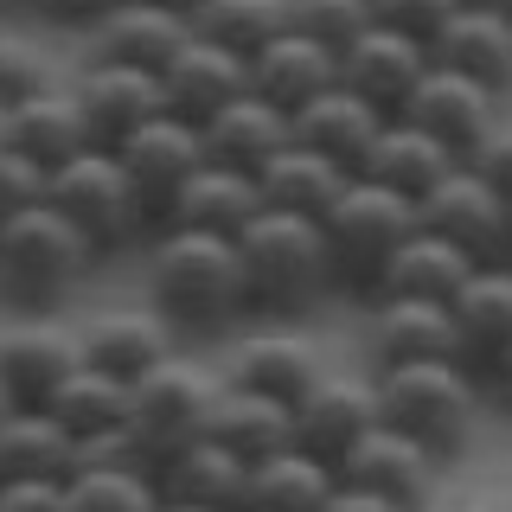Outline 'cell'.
<instances>
[{
	"mask_svg": "<svg viewBox=\"0 0 512 512\" xmlns=\"http://www.w3.org/2000/svg\"><path fill=\"white\" fill-rule=\"evenodd\" d=\"M39 199H45V167L0 141V224L13 212H26V205H39Z\"/></svg>",
	"mask_w": 512,
	"mask_h": 512,
	"instance_id": "obj_40",
	"label": "cell"
},
{
	"mask_svg": "<svg viewBox=\"0 0 512 512\" xmlns=\"http://www.w3.org/2000/svg\"><path fill=\"white\" fill-rule=\"evenodd\" d=\"M45 199L90 237L96 256L135 250L154 237V212L141 199V186L128 180V167L116 160V148H84V154L64 160V167H52L45 173Z\"/></svg>",
	"mask_w": 512,
	"mask_h": 512,
	"instance_id": "obj_5",
	"label": "cell"
},
{
	"mask_svg": "<svg viewBox=\"0 0 512 512\" xmlns=\"http://www.w3.org/2000/svg\"><path fill=\"white\" fill-rule=\"evenodd\" d=\"M500 103H506L500 90L474 84V77L448 71V64H429V77L416 84V96L397 109V116H410L416 128H429L442 148H455L461 160H474L493 141V128H500Z\"/></svg>",
	"mask_w": 512,
	"mask_h": 512,
	"instance_id": "obj_9",
	"label": "cell"
},
{
	"mask_svg": "<svg viewBox=\"0 0 512 512\" xmlns=\"http://www.w3.org/2000/svg\"><path fill=\"white\" fill-rule=\"evenodd\" d=\"M416 512H455V506H436V500H429V506H416Z\"/></svg>",
	"mask_w": 512,
	"mask_h": 512,
	"instance_id": "obj_51",
	"label": "cell"
},
{
	"mask_svg": "<svg viewBox=\"0 0 512 512\" xmlns=\"http://www.w3.org/2000/svg\"><path fill=\"white\" fill-rule=\"evenodd\" d=\"M231 384H244V391H263V397H282V404H295L308 384L327 372L320 365V352L301 340V333L288 327H269V333H250V340H237V352L218 365Z\"/></svg>",
	"mask_w": 512,
	"mask_h": 512,
	"instance_id": "obj_24",
	"label": "cell"
},
{
	"mask_svg": "<svg viewBox=\"0 0 512 512\" xmlns=\"http://www.w3.org/2000/svg\"><path fill=\"white\" fill-rule=\"evenodd\" d=\"M186 20H192V32H205V39L250 58L263 39H276L288 26V0H199Z\"/></svg>",
	"mask_w": 512,
	"mask_h": 512,
	"instance_id": "obj_36",
	"label": "cell"
},
{
	"mask_svg": "<svg viewBox=\"0 0 512 512\" xmlns=\"http://www.w3.org/2000/svg\"><path fill=\"white\" fill-rule=\"evenodd\" d=\"M84 32H90V58H116V64L160 71V64L192 39V20L180 7H167V0H116V7L96 13Z\"/></svg>",
	"mask_w": 512,
	"mask_h": 512,
	"instance_id": "obj_16",
	"label": "cell"
},
{
	"mask_svg": "<svg viewBox=\"0 0 512 512\" xmlns=\"http://www.w3.org/2000/svg\"><path fill=\"white\" fill-rule=\"evenodd\" d=\"M199 135H205V160H224V167H237V173H256L276 148L295 141V128H288V116L276 103H263L256 90H244V96H231L212 122H199Z\"/></svg>",
	"mask_w": 512,
	"mask_h": 512,
	"instance_id": "obj_29",
	"label": "cell"
},
{
	"mask_svg": "<svg viewBox=\"0 0 512 512\" xmlns=\"http://www.w3.org/2000/svg\"><path fill=\"white\" fill-rule=\"evenodd\" d=\"M7 148H20L26 160H39L45 173L64 167L71 154L96 148L90 116H84V103H77V90L52 84V90L26 96V103H13V109H7Z\"/></svg>",
	"mask_w": 512,
	"mask_h": 512,
	"instance_id": "obj_23",
	"label": "cell"
},
{
	"mask_svg": "<svg viewBox=\"0 0 512 512\" xmlns=\"http://www.w3.org/2000/svg\"><path fill=\"white\" fill-rule=\"evenodd\" d=\"M0 512H71L64 480H0Z\"/></svg>",
	"mask_w": 512,
	"mask_h": 512,
	"instance_id": "obj_43",
	"label": "cell"
},
{
	"mask_svg": "<svg viewBox=\"0 0 512 512\" xmlns=\"http://www.w3.org/2000/svg\"><path fill=\"white\" fill-rule=\"evenodd\" d=\"M320 512H416L404 500H391V493H372V487H359V480H340V487L327 493V506Z\"/></svg>",
	"mask_w": 512,
	"mask_h": 512,
	"instance_id": "obj_44",
	"label": "cell"
},
{
	"mask_svg": "<svg viewBox=\"0 0 512 512\" xmlns=\"http://www.w3.org/2000/svg\"><path fill=\"white\" fill-rule=\"evenodd\" d=\"M416 218L429 231H442L448 244H461L474 263H512V199L474 160H461L455 173H442L436 186L416 199Z\"/></svg>",
	"mask_w": 512,
	"mask_h": 512,
	"instance_id": "obj_8",
	"label": "cell"
},
{
	"mask_svg": "<svg viewBox=\"0 0 512 512\" xmlns=\"http://www.w3.org/2000/svg\"><path fill=\"white\" fill-rule=\"evenodd\" d=\"M429 58L461 71V77H474V84H487V90H500V96L512 90V26L500 13L474 7V0H461L455 20L429 39Z\"/></svg>",
	"mask_w": 512,
	"mask_h": 512,
	"instance_id": "obj_25",
	"label": "cell"
},
{
	"mask_svg": "<svg viewBox=\"0 0 512 512\" xmlns=\"http://www.w3.org/2000/svg\"><path fill=\"white\" fill-rule=\"evenodd\" d=\"M0 20H7V13H0Z\"/></svg>",
	"mask_w": 512,
	"mask_h": 512,
	"instance_id": "obj_55",
	"label": "cell"
},
{
	"mask_svg": "<svg viewBox=\"0 0 512 512\" xmlns=\"http://www.w3.org/2000/svg\"><path fill=\"white\" fill-rule=\"evenodd\" d=\"M205 436H218L224 448H237L244 461H263V455H276V448L295 442V404L263 397V391H244V384L224 378L218 384V404H212V429H205Z\"/></svg>",
	"mask_w": 512,
	"mask_h": 512,
	"instance_id": "obj_32",
	"label": "cell"
},
{
	"mask_svg": "<svg viewBox=\"0 0 512 512\" xmlns=\"http://www.w3.org/2000/svg\"><path fill=\"white\" fill-rule=\"evenodd\" d=\"M77 103L90 116L96 148H116L122 135H135L148 116H160V71H141V64H116V58H90L84 77H77Z\"/></svg>",
	"mask_w": 512,
	"mask_h": 512,
	"instance_id": "obj_19",
	"label": "cell"
},
{
	"mask_svg": "<svg viewBox=\"0 0 512 512\" xmlns=\"http://www.w3.org/2000/svg\"><path fill=\"white\" fill-rule=\"evenodd\" d=\"M237 256H244L250 282V314H308L314 301H327L340 288V263L320 231V218L301 212H256L237 231Z\"/></svg>",
	"mask_w": 512,
	"mask_h": 512,
	"instance_id": "obj_2",
	"label": "cell"
},
{
	"mask_svg": "<svg viewBox=\"0 0 512 512\" xmlns=\"http://www.w3.org/2000/svg\"><path fill=\"white\" fill-rule=\"evenodd\" d=\"M474 167H480V173H487V180H493V186H500L506 199H512V128H506V122L493 128V141L474 154Z\"/></svg>",
	"mask_w": 512,
	"mask_h": 512,
	"instance_id": "obj_45",
	"label": "cell"
},
{
	"mask_svg": "<svg viewBox=\"0 0 512 512\" xmlns=\"http://www.w3.org/2000/svg\"><path fill=\"white\" fill-rule=\"evenodd\" d=\"M327 84H340V52L308 39V32H295V26H282L276 39H263L250 52V90L263 96V103H276L282 116H295L301 103H314Z\"/></svg>",
	"mask_w": 512,
	"mask_h": 512,
	"instance_id": "obj_18",
	"label": "cell"
},
{
	"mask_svg": "<svg viewBox=\"0 0 512 512\" xmlns=\"http://www.w3.org/2000/svg\"><path fill=\"white\" fill-rule=\"evenodd\" d=\"M154 512H212V506H192V500H173V493H160Z\"/></svg>",
	"mask_w": 512,
	"mask_h": 512,
	"instance_id": "obj_48",
	"label": "cell"
},
{
	"mask_svg": "<svg viewBox=\"0 0 512 512\" xmlns=\"http://www.w3.org/2000/svg\"><path fill=\"white\" fill-rule=\"evenodd\" d=\"M256 212H263V199H256V173H237V167H224V160H205V167L173 192V205L160 212V224H192V231L237 237Z\"/></svg>",
	"mask_w": 512,
	"mask_h": 512,
	"instance_id": "obj_27",
	"label": "cell"
},
{
	"mask_svg": "<svg viewBox=\"0 0 512 512\" xmlns=\"http://www.w3.org/2000/svg\"><path fill=\"white\" fill-rule=\"evenodd\" d=\"M378 384L372 378H340V372H320L308 391L295 397V442L320 455L333 474H340V461L359 448L365 429H378Z\"/></svg>",
	"mask_w": 512,
	"mask_h": 512,
	"instance_id": "obj_10",
	"label": "cell"
},
{
	"mask_svg": "<svg viewBox=\"0 0 512 512\" xmlns=\"http://www.w3.org/2000/svg\"><path fill=\"white\" fill-rule=\"evenodd\" d=\"M474 256L461 244H448L442 231H429V224H416L404 244L391 250V263L378 269L372 295H429V301H455V288L474 276Z\"/></svg>",
	"mask_w": 512,
	"mask_h": 512,
	"instance_id": "obj_26",
	"label": "cell"
},
{
	"mask_svg": "<svg viewBox=\"0 0 512 512\" xmlns=\"http://www.w3.org/2000/svg\"><path fill=\"white\" fill-rule=\"evenodd\" d=\"M333 487H340V474L301 442H288L250 468V512H320Z\"/></svg>",
	"mask_w": 512,
	"mask_h": 512,
	"instance_id": "obj_34",
	"label": "cell"
},
{
	"mask_svg": "<svg viewBox=\"0 0 512 512\" xmlns=\"http://www.w3.org/2000/svg\"><path fill=\"white\" fill-rule=\"evenodd\" d=\"M372 365H404V359H461L455 346V308L429 295H372Z\"/></svg>",
	"mask_w": 512,
	"mask_h": 512,
	"instance_id": "obj_17",
	"label": "cell"
},
{
	"mask_svg": "<svg viewBox=\"0 0 512 512\" xmlns=\"http://www.w3.org/2000/svg\"><path fill=\"white\" fill-rule=\"evenodd\" d=\"M416 199L397 186L372 180V173H352V180L340 186V199L320 212V231H327L333 244V263H340V282L352 288H372L378 269L391 263V250L404 244V237L416 231Z\"/></svg>",
	"mask_w": 512,
	"mask_h": 512,
	"instance_id": "obj_7",
	"label": "cell"
},
{
	"mask_svg": "<svg viewBox=\"0 0 512 512\" xmlns=\"http://www.w3.org/2000/svg\"><path fill=\"white\" fill-rule=\"evenodd\" d=\"M378 384V416L397 423L404 436L429 442L436 455H461L480 416V372L468 359H404V365H372Z\"/></svg>",
	"mask_w": 512,
	"mask_h": 512,
	"instance_id": "obj_3",
	"label": "cell"
},
{
	"mask_svg": "<svg viewBox=\"0 0 512 512\" xmlns=\"http://www.w3.org/2000/svg\"><path fill=\"white\" fill-rule=\"evenodd\" d=\"M96 263H103V256L90 250V237L77 231L52 199L26 205V212H13L0 224V295H7L13 308H52V301L71 295Z\"/></svg>",
	"mask_w": 512,
	"mask_h": 512,
	"instance_id": "obj_4",
	"label": "cell"
},
{
	"mask_svg": "<svg viewBox=\"0 0 512 512\" xmlns=\"http://www.w3.org/2000/svg\"><path fill=\"white\" fill-rule=\"evenodd\" d=\"M384 122H391V116H384L378 103H365L359 90H346V84H327L314 103H301L295 116H288V128H295L301 148L327 154L333 167H346V173L365 167V154H372V141H378Z\"/></svg>",
	"mask_w": 512,
	"mask_h": 512,
	"instance_id": "obj_20",
	"label": "cell"
},
{
	"mask_svg": "<svg viewBox=\"0 0 512 512\" xmlns=\"http://www.w3.org/2000/svg\"><path fill=\"white\" fill-rule=\"evenodd\" d=\"M77 436L52 410H7L0 416V480H71Z\"/></svg>",
	"mask_w": 512,
	"mask_h": 512,
	"instance_id": "obj_33",
	"label": "cell"
},
{
	"mask_svg": "<svg viewBox=\"0 0 512 512\" xmlns=\"http://www.w3.org/2000/svg\"><path fill=\"white\" fill-rule=\"evenodd\" d=\"M250 468L237 448H224L218 436H199L192 448L154 468V487L173 493V500H192V506H212V512H250Z\"/></svg>",
	"mask_w": 512,
	"mask_h": 512,
	"instance_id": "obj_22",
	"label": "cell"
},
{
	"mask_svg": "<svg viewBox=\"0 0 512 512\" xmlns=\"http://www.w3.org/2000/svg\"><path fill=\"white\" fill-rule=\"evenodd\" d=\"M167 7H180V13H192V7H199V0H167Z\"/></svg>",
	"mask_w": 512,
	"mask_h": 512,
	"instance_id": "obj_50",
	"label": "cell"
},
{
	"mask_svg": "<svg viewBox=\"0 0 512 512\" xmlns=\"http://www.w3.org/2000/svg\"><path fill=\"white\" fill-rule=\"evenodd\" d=\"M288 26L320 39V45H333V52H346L372 26V0H288Z\"/></svg>",
	"mask_w": 512,
	"mask_h": 512,
	"instance_id": "obj_39",
	"label": "cell"
},
{
	"mask_svg": "<svg viewBox=\"0 0 512 512\" xmlns=\"http://www.w3.org/2000/svg\"><path fill=\"white\" fill-rule=\"evenodd\" d=\"M455 167H461L455 148H442V141L429 135V128H416L410 116H391L378 128V141H372V154H365L359 173H372V180L410 192V199H423V192L436 186L442 173H455Z\"/></svg>",
	"mask_w": 512,
	"mask_h": 512,
	"instance_id": "obj_31",
	"label": "cell"
},
{
	"mask_svg": "<svg viewBox=\"0 0 512 512\" xmlns=\"http://www.w3.org/2000/svg\"><path fill=\"white\" fill-rule=\"evenodd\" d=\"M7 410H13V404H7V391H0V416H7Z\"/></svg>",
	"mask_w": 512,
	"mask_h": 512,
	"instance_id": "obj_53",
	"label": "cell"
},
{
	"mask_svg": "<svg viewBox=\"0 0 512 512\" xmlns=\"http://www.w3.org/2000/svg\"><path fill=\"white\" fill-rule=\"evenodd\" d=\"M77 340H84L90 365H103V372H116V378L135 384L148 365L167 359L180 333H173L154 308H109V314H96L90 327H77Z\"/></svg>",
	"mask_w": 512,
	"mask_h": 512,
	"instance_id": "obj_28",
	"label": "cell"
},
{
	"mask_svg": "<svg viewBox=\"0 0 512 512\" xmlns=\"http://www.w3.org/2000/svg\"><path fill=\"white\" fill-rule=\"evenodd\" d=\"M58 71H52V52H45L32 32H13L7 20H0V103H26V96L52 90Z\"/></svg>",
	"mask_w": 512,
	"mask_h": 512,
	"instance_id": "obj_38",
	"label": "cell"
},
{
	"mask_svg": "<svg viewBox=\"0 0 512 512\" xmlns=\"http://www.w3.org/2000/svg\"><path fill=\"white\" fill-rule=\"evenodd\" d=\"M32 7H39L45 20H58V26H90L96 13H109L116 0H32Z\"/></svg>",
	"mask_w": 512,
	"mask_h": 512,
	"instance_id": "obj_46",
	"label": "cell"
},
{
	"mask_svg": "<svg viewBox=\"0 0 512 512\" xmlns=\"http://www.w3.org/2000/svg\"><path fill=\"white\" fill-rule=\"evenodd\" d=\"M340 480H359V487L391 493V500H404V506H429L436 487H442V455L429 442L404 436L397 423H378V429H365L359 448L340 461Z\"/></svg>",
	"mask_w": 512,
	"mask_h": 512,
	"instance_id": "obj_15",
	"label": "cell"
},
{
	"mask_svg": "<svg viewBox=\"0 0 512 512\" xmlns=\"http://www.w3.org/2000/svg\"><path fill=\"white\" fill-rule=\"evenodd\" d=\"M352 180L346 167H333L327 154L301 148V141H288L256 167V199L269 205V212H301V218H320L333 199H340V186Z\"/></svg>",
	"mask_w": 512,
	"mask_h": 512,
	"instance_id": "obj_30",
	"label": "cell"
},
{
	"mask_svg": "<svg viewBox=\"0 0 512 512\" xmlns=\"http://www.w3.org/2000/svg\"><path fill=\"white\" fill-rule=\"evenodd\" d=\"M244 90H250V58L218 45V39H205V32H192L180 52L160 64V103L186 122H212Z\"/></svg>",
	"mask_w": 512,
	"mask_h": 512,
	"instance_id": "obj_14",
	"label": "cell"
},
{
	"mask_svg": "<svg viewBox=\"0 0 512 512\" xmlns=\"http://www.w3.org/2000/svg\"><path fill=\"white\" fill-rule=\"evenodd\" d=\"M84 468H148V461H141V448H135V436H128V423H116V429H96V436H77L71 474H84Z\"/></svg>",
	"mask_w": 512,
	"mask_h": 512,
	"instance_id": "obj_42",
	"label": "cell"
},
{
	"mask_svg": "<svg viewBox=\"0 0 512 512\" xmlns=\"http://www.w3.org/2000/svg\"><path fill=\"white\" fill-rule=\"evenodd\" d=\"M58 416L71 436H96V429H116V423H128V378H116V372H103V365H77L71 378L52 391V404H45Z\"/></svg>",
	"mask_w": 512,
	"mask_h": 512,
	"instance_id": "obj_35",
	"label": "cell"
},
{
	"mask_svg": "<svg viewBox=\"0 0 512 512\" xmlns=\"http://www.w3.org/2000/svg\"><path fill=\"white\" fill-rule=\"evenodd\" d=\"M218 384H224V372L186 359V352H167L160 365H148V372L128 384V436H135L148 474L167 468L180 448H192L212 429Z\"/></svg>",
	"mask_w": 512,
	"mask_h": 512,
	"instance_id": "obj_6",
	"label": "cell"
},
{
	"mask_svg": "<svg viewBox=\"0 0 512 512\" xmlns=\"http://www.w3.org/2000/svg\"><path fill=\"white\" fill-rule=\"evenodd\" d=\"M461 0H372V20L397 26V32H416V39H436V32L455 20Z\"/></svg>",
	"mask_w": 512,
	"mask_h": 512,
	"instance_id": "obj_41",
	"label": "cell"
},
{
	"mask_svg": "<svg viewBox=\"0 0 512 512\" xmlns=\"http://www.w3.org/2000/svg\"><path fill=\"white\" fill-rule=\"evenodd\" d=\"M77 365H84V340L58 320H20L0 333V391L13 410H45Z\"/></svg>",
	"mask_w": 512,
	"mask_h": 512,
	"instance_id": "obj_13",
	"label": "cell"
},
{
	"mask_svg": "<svg viewBox=\"0 0 512 512\" xmlns=\"http://www.w3.org/2000/svg\"><path fill=\"white\" fill-rule=\"evenodd\" d=\"M7 7H20V0H0V13H7Z\"/></svg>",
	"mask_w": 512,
	"mask_h": 512,
	"instance_id": "obj_54",
	"label": "cell"
},
{
	"mask_svg": "<svg viewBox=\"0 0 512 512\" xmlns=\"http://www.w3.org/2000/svg\"><path fill=\"white\" fill-rule=\"evenodd\" d=\"M0 141H7V103H0Z\"/></svg>",
	"mask_w": 512,
	"mask_h": 512,
	"instance_id": "obj_52",
	"label": "cell"
},
{
	"mask_svg": "<svg viewBox=\"0 0 512 512\" xmlns=\"http://www.w3.org/2000/svg\"><path fill=\"white\" fill-rule=\"evenodd\" d=\"M487 378H493V391H500V404L512 410V346L500 352V365H493V372H487Z\"/></svg>",
	"mask_w": 512,
	"mask_h": 512,
	"instance_id": "obj_47",
	"label": "cell"
},
{
	"mask_svg": "<svg viewBox=\"0 0 512 512\" xmlns=\"http://www.w3.org/2000/svg\"><path fill=\"white\" fill-rule=\"evenodd\" d=\"M474 7H487V13H500V20L512 26V0H474Z\"/></svg>",
	"mask_w": 512,
	"mask_h": 512,
	"instance_id": "obj_49",
	"label": "cell"
},
{
	"mask_svg": "<svg viewBox=\"0 0 512 512\" xmlns=\"http://www.w3.org/2000/svg\"><path fill=\"white\" fill-rule=\"evenodd\" d=\"M148 308L186 340L231 333L250 314V282L237 237L192 231V224H154L148 237Z\"/></svg>",
	"mask_w": 512,
	"mask_h": 512,
	"instance_id": "obj_1",
	"label": "cell"
},
{
	"mask_svg": "<svg viewBox=\"0 0 512 512\" xmlns=\"http://www.w3.org/2000/svg\"><path fill=\"white\" fill-rule=\"evenodd\" d=\"M455 346L474 372H493L500 352L512 346V263H480L455 288Z\"/></svg>",
	"mask_w": 512,
	"mask_h": 512,
	"instance_id": "obj_21",
	"label": "cell"
},
{
	"mask_svg": "<svg viewBox=\"0 0 512 512\" xmlns=\"http://www.w3.org/2000/svg\"><path fill=\"white\" fill-rule=\"evenodd\" d=\"M64 487H71V512H154L160 506V487L148 468H84Z\"/></svg>",
	"mask_w": 512,
	"mask_h": 512,
	"instance_id": "obj_37",
	"label": "cell"
},
{
	"mask_svg": "<svg viewBox=\"0 0 512 512\" xmlns=\"http://www.w3.org/2000/svg\"><path fill=\"white\" fill-rule=\"evenodd\" d=\"M116 160L128 167V180L141 186V199H148V212L160 224V212L173 205V192L205 167V135H199V122L160 109V116H148L135 135L116 141Z\"/></svg>",
	"mask_w": 512,
	"mask_h": 512,
	"instance_id": "obj_12",
	"label": "cell"
},
{
	"mask_svg": "<svg viewBox=\"0 0 512 512\" xmlns=\"http://www.w3.org/2000/svg\"><path fill=\"white\" fill-rule=\"evenodd\" d=\"M429 64H436V58H429V39L372 20V26H365L359 39L340 52V84L359 90L365 103H378L384 116H397V109L416 96V84L429 77Z\"/></svg>",
	"mask_w": 512,
	"mask_h": 512,
	"instance_id": "obj_11",
	"label": "cell"
}]
</instances>
